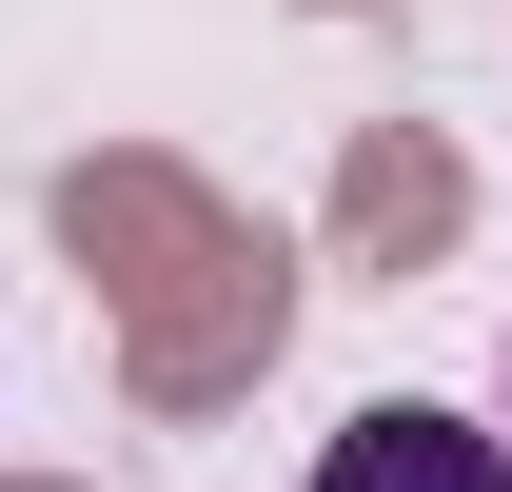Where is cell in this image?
Listing matches in <instances>:
<instances>
[{"label":"cell","instance_id":"obj_1","mask_svg":"<svg viewBox=\"0 0 512 492\" xmlns=\"http://www.w3.org/2000/svg\"><path fill=\"white\" fill-rule=\"evenodd\" d=\"M316 492H512V433L434 414V394H375V414L316 453Z\"/></svg>","mask_w":512,"mask_h":492},{"label":"cell","instance_id":"obj_2","mask_svg":"<svg viewBox=\"0 0 512 492\" xmlns=\"http://www.w3.org/2000/svg\"><path fill=\"white\" fill-rule=\"evenodd\" d=\"M493 433H512V394H493Z\"/></svg>","mask_w":512,"mask_h":492}]
</instances>
